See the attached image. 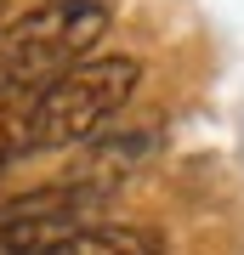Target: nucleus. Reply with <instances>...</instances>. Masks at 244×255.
I'll return each mask as SVG.
<instances>
[{
  "label": "nucleus",
  "instance_id": "f257e3e1",
  "mask_svg": "<svg viewBox=\"0 0 244 255\" xmlns=\"http://www.w3.org/2000/svg\"><path fill=\"white\" fill-rule=\"evenodd\" d=\"M136 85H142V63H136L131 51L80 57L68 74H57L40 91L34 119H28V153H63V147L91 142L131 102Z\"/></svg>",
  "mask_w": 244,
  "mask_h": 255
},
{
  "label": "nucleus",
  "instance_id": "f03ea898",
  "mask_svg": "<svg viewBox=\"0 0 244 255\" xmlns=\"http://www.w3.org/2000/svg\"><path fill=\"white\" fill-rule=\"evenodd\" d=\"M108 23H114L108 0H45L28 17H17L11 34L0 40V74L28 91H45L108 34Z\"/></svg>",
  "mask_w": 244,
  "mask_h": 255
},
{
  "label": "nucleus",
  "instance_id": "7ed1b4c3",
  "mask_svg": "<svg viewBox=\"0 0 244 255\" xmlns=\"http://www.w3.org/2000/svg\"><path fill=\"white\" fill-rule=\"evenodd\" d=\"M97 204H102L97 182H57V187L0 199V255H51L74 233L97 227L91 221Z\"/></svg>",
  "mask_w": 244,
  "mask_h": 255
},
{
  "label": "nucleus",
  "instance_id": "20e7f679",
  "mask_svg": "<svg viewBox=\"0 0 244 255\" xmlns=\"http://www.w3.org/2000/svg\"><path fill=\"white\" fill-rule=\"evenodd\" d=\"M34 102H40V91H28V85L0 74V176H6L17 159H28V119H34Z\"/></svg>",
  "mask_w": 244,
  "mask_h": 255
},
{
  "label": "nucleus",
  "instance_id": "39448f33",
  "mask_svg": "<svg viewBox=\"0 0 244 255\" xmlns=\"http://www.w3.org/2000/svg\"><path fill=\"white\" fill-rule=\"evenodd\" d=\"M51 255H165V238L154 227H85Z\"/></svg>",
  "mask_w": 244,
  "mask_h": 255
}]
</instances>
